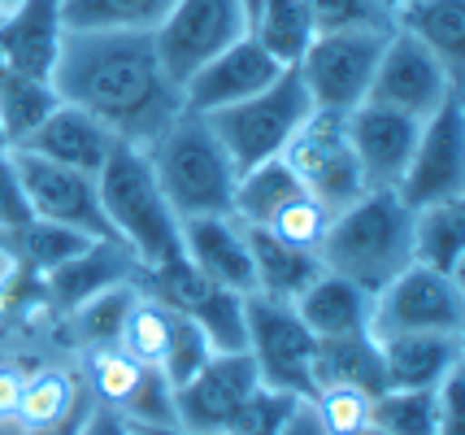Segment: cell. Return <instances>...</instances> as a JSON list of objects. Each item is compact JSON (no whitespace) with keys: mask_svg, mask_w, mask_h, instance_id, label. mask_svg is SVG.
Listing matches in <instances>:
<instances>
[{"mask_svg":"<svg viewBox=\"0 0 465 435\" xmlns=\"http://www.w3.org/2000/svg\"><path fill=\"white\" fill-rule=\"evenodd\" d=\"M396 26L422 40L452 74L465 70V0H418L396 18Z\"/></svg>","mask_w":465,"mask_h":435,"instance_id":"obj_29","label":"cell"},{"mask_svg":"<svg viewBox=\"0 0 465 435\" xmlns=\"http://www.w3.org/2000/svg\"><path fill=\"white\" fill-rule=\"evenodd\" d=\"M292 310L301 313L313 340H335V335H361L370 331V313H374V296L361 292L352 279L322 270L309 288L292 301Z\"/></svg>","mask_w":465,"mask_h":435,"instance_id":"obj_25","label":"cell"},{"mask_svg":"<svg viewBox=\"0 0 465 435\" xmlns=\"http://www.w3.org/2000/svg\"><path fill=\"white\" fill-rule=\"evenodd\" d=\"M257 388H262V374L252 366L248 349L213 352L183 388H174V431L226 435Z\"/></svg>","mask_w":465,"mask_h":435,"instance_id":"obj_13","label":"cell"},{"mask_svg":"<svg viewBox=\"0 0 465 435\" xmlns=\"http://www.w3.org/2000/svg\"><path fill=\"white\" fill-rule=\"evenodd\" d=\"M140 292V279L135 283H114V288L87 296L83 305H74L70 313H61V331L70 335L79 352L87 349H114L122 335V322H126V310Z\"/></svg>","mask_w":465,"mask_h":435,"instance_id":"obj_30","label":"cell"},{"mask_svg":"<svg viewBox=\"0 0 465 435\" xmlns=\"http://www.w3.org/2000/svg\"><path fill=\"white\" fill-rule=\"evenodd\" d=\"M379 5H383L387 22H391V26H396V18H401V14H405V9H413V5H418V0H379Z\"/></svg>","mask_w":465,"mask_h":435,"instance_id":"obj_47","label":"cell"},{"mask_svg":"<svg viewBox=\"0 0 465 435\" xmlns=\"http://www.w3.org/2000/svg\"><path fill=\"white\" fill-rule=\"evenodd\" d=\"M287 170L301 179V187L322 201L326 209H344L348 201H357L365 192L361 170H357V157L348 148L344 135V114H322L313 109L304 126L287 140L283 148Z\"/></svg>","mask_w":465,"mask_h":435,"instance_id":"obj_14","label":"cell"},{"mask_svg":"<svg viewBox=\"0 0 465 435\" xmlns=\"http://www.w3.org/2000/svg\"><path fill=\"white\" fill-rule=\"evenodd\" d=\"M461 392H465V379L461 371L448 379L440 388V414H435V435H465V410H461Z\"/></svg>","mask_w":465,"mask_h":435,"instance_id":"obj_43","label":"cell"},{"mask_svg":"<svg viewBox=\"0 0 465 435\" xmlns=\"http://www.w3.org/2000/svg\"><path fill=\"white\" fill-rule=\"evenodd\" d=\"M101 209L109 218L114 240L135 252L143 270L170 266L183 257V218L170 209L157 174L140 144H114L109 162L96 170Z\"/></svg>","mask_w":465,"mask_h":435,"instance_id":"obj_3","label":"cell"},{"mask_svg":"<svg viewBox=\"0 0 465 435\" xmlns=\"http://www.w3.org/2000/svg\"><path fill=\"white\" fill-rule=\"evenodd\" d=\"M135 435H174V431H135Z\"/></svg>","mask_w":465,"mask_h":435,"instance_id":"obj_52","label":"cell"},{"mask_svg":"<svg viewBox=\"0 0 465 435\" xmlns=\"http://www.w3.org/2000/svg\"><path fill=\"white\" fill-rule=\"evenodd\" d=\"M74 435H135V427L122 422L118 414L101 410V405H87V414H83V422H79V431Z\"/></svg>","mask_w":465,"mask_h":435,"instance_id":"obj_46","label":"cell"},{"mask_svg":"<svg viewBox=\"0 0 465 435\" xmlns=\"http://www.w3.org/2000/svg\"><path fill=\"white\" fill-rule=\"evenodd\" d=\"M418 131L422 123L409 118L401 109H387V104L361 101L357 109L344 114V135L348 148L357 157V170H361L365 187H401L409 170V157H413V144H418Z\"/></svg>","mask_w":465,"mask_h":435,"instance_id":"obj_17","label":"cell"},{"mask_svg":"<svg viewBox=\"0 0 465 435\" xmlns=\"http://www.w3.org/2000/svg\"><path fill=\"white\" fill-rule=\"evenodd\" d=\"M209 357H213V344L204 340V331L196 322H187L179 313L174 318V335H170V349H165V361H162V374L170 379V388H183Z\"/></svg>","mask_w":465,"mask_h":435,"instance_id":"obj_39","label":"cell"},{"mask_svg":"<svg viewBox=\"0 0 465 435\" xmlns=\"http://www.w3.org/2000/svg\"><path fill=\"white\" fill-rule=\"evenodd\" d=\"M87 405L92 400H87L79 366L44 357V361H31V371H26L18 410H14V427L18 431H48V427H61V422L79 418Z\"/></svg>","mask_w":465,"mask_h":435,"instance_id":"obj_24","label":"cell"},{"mask_svg":"<svg viewBox=\"0 0 465 435\" xmlns=\"http://www.w3.org/2000/svg\"><path fill=\"white\" fill-rule=\"evenodd\" d=\"M135 279H143V266L135 262V252L126 249L122 240H92L74 262L40 274V288L61 318V313H70L74 305H83L87 296L114 288V283H135Z\"/></svg>","mask_w":465,"mask_h":435,"instance_id":"obj_21","label":"cell"},{"mask_svg":"<svg viewBox=\"0 0 465 435\" xmlns=\"http://www.w3.org/2000/svg\"><path fill=\"white\" fill-rule=\"evenodd\" d=\"M391 26L387 22H370V26H335V31H313L304 53L292 62L301 74L304 92L313 109L322 114H348L365 101L374 65L383 53Z\"/></svg>","mask_w":465,"mask_h":435,"instance_id":"obj_5","label":"cell"},{"mask_svg":"<svg viewBox=\"0 0 465 435\" xmlns=\"http://www.w3.org/2000/svg\"><path fill=\"white\" fill-rule=\"evenodd\" d=\"M348 435H387V431H379V427L370 422V427H361V431H348Z\"/></svg>","mask_w":465,"mask_h":435,"instance_id":"obj_49","label":"cell"},{"mask_svg":"<svg viewBox=\"0 0 465 435\" xmlns=\"http://www.w3.org/2000/svg\"><path fill=\"white\" fill-rule=\"evenodd\" d=\"M435 414H440V388L435 392L383 388L374 396L370 422L387 435H435Z\"/></svg>","mask_w":465,"mask_h":435,"instance_id":"obj_36","label":"cell"},{"mask_svg":"<svg viewBox=\"0 0 465 435\" xmlns=\"http://www.w3.org/2000/svg\"><path fill=\"white\" fill-rule=\"evenodd\" d=\"M313 31H335V26H370V22H387L379 0H301ZM391 26V22H387Z\"/></svg>","mask_w":465,"mask_h":435,"instance_id":"obj_40","label":"cell"},{"mask_svg":"<svg viewBox=\"0 0 465 435\" xmlns=\"http://www.w3.org/2000/svg\"><path fill=\"white\" fill-rule=\"evenodd\" d=\"M243 18H248V35L262 40L283 65L296 62L313 35V22L301 0H243Z\"/></svg>","mask_w":465,"mask_h":435,"instance_id":"obj_32","label":"cell"},{"mask_svg":"<svg viewBox=\"0 0 465 435\" xmlns=\"http://www.w3.org/2000/svg\"><path fill=\"white\" fill-rule=\"evenodd\" d=\"M53 87L122 144L148 148L183 114V87L165 74L153 31H65Z\"/></svg>","mask_w":465,"mask_h":435,"instance_id":"obj_1","label":"cell"},{"mask_svg":"<svg viewBox=\"0 0 465 435\" xmlns=\"http://www.w3.org/2000/svg\"><path fill=\"white\" fill-rule=\"evenodd\" d=\"M0 153H9V140H5V131H0Z\"/></svg>","mask_w":465,"mask_h":435,"instance_id":"obj_50","label":"cell"},{"mask_svg":"<svg viewBox=\"0 0 465 435\" xmlns=\"http://www.w3.org/2000/svg\"><path fill=\"white\" fill-rule=\"evenodd\" d=\"M304 187L301 179L287 170L283 157H270L262 166L252 170H240V179H235V196H231V213L240 218V222H257L265 227L287 201H296Z\"/></svg>","mask_w":465,"mask_h":435,"instance_id":"obj_31","label":"cell"},{"mask_svg":"<svg viewBox=\"0 0 465 435\" xmlns=\"http://www.w3.org/2000/svg\"><path fill=\"white\" fill-rule=\"evenodd\" d=\"M14 170H18L22 196L31 218L40 222H57V227H74L92 240H114L109 218L101 209V192H96V174H83V170L57 166L31 148H9Z\"/></svg>","mask_w":465,"mask_h":435,"instance_id":"obj_12","label":"cell"},{"mask_svg":"<svg viewBox=\"0 0 465 435\" xmlns=\"http://www.w3.org/2000/svg\"><path fill=\"white\" fill-rule=\"evenodd\" d=\"M331 213H335V209H326L322 201H313L309 192H301L296 201H287V205L265 222V231H274L292 249L318 252L326 240V227H331Z\"/></svg>","mask_w":465,"mask_h":435,"instance_id":"obj_37","label":"cell"},{"mask_svg":"<svg viewBox=\"0 0 465 435\" xmlns=\"http://www.w3.org/2000/svg\"><path fill=\"white\" fill-rule=\"evenodd\" d=\"M57 104H61V96L48 79H31V74L5 70V74H0V131H5L9 148L26 144L31 131H35Z\"/></svg>","mask_w":465,"mask_h":435,"instance_id":"obj_34","label":"cell"},{"mask_svg":"<svg viewBox=\"0 0 465 435\" xmlns=\"http://www.w3.org/2000/svg\"><path fill=\"white\" fill-rule=\"evenodd\" d=\"M5 9H9V5H5V0H0V18H5Z\"/></svg>","mask_w":465,"mask_h":435,"instance_id":"obj_53","label":"cell"},{"mask_svg":"<svg viewBox=\"0 0 465 435\" xmlns=\"http://www.w3.org/2000/svg\"><path fill=\"white\" fill-rule=\"evenodd\" d=\"M309 114H313V101L304 92L301 74L287 65L265 92L209 114V126H213L218 144L226 148L231 166L252 170L262 162H270V157H283L287 140L301 131Z\"/></svg>","mask_w":465,"mask_h":435,"instance_id":"obj_6","label":"cell"},{"mask_svg":"<svg viewBox=\"0 0 465 435\" xmlns=\"http://www.w3.org/2000/svg\"><path fill=\"white\" fill-rule=\"evenodd\" d=\"M18 274H22L18 252H14L9 240H0V340H5V327H9V292L18 283ZM0 352H9V349L0 344Z\"/></svg>","mask_w":465,"mask_h":435,"instance_id":"obj_44","label":"cell"},{"mask_svg":"<svg viewBox=\"0 0 465 435\" xmlns=\"http://www.w3.org/2000/svg\"><path fill=\"white\" fill-rule=\"evenodd\" d=\"M413 262L444 274H461L465 262V205L444 201V205L413 209Z\"/></svg>","mask_w":465,"mask_h":435,"instance_id":"obj_28","label":"cell"},{"mask_svg":"<svg viewBox=\"0 0 465 435\" xmlns=\"http://www.w3.org/2000/svg\"><path fill=\"white\" fill-rule=\"evenodd\" d=\"M31 371V357L18 352H0V427H14V410H18L22 383Z\"/></svg>","mask_w":465,"mask_h":435,"instance_id":"obj_42","label":"cell"},{"mask_svg":"<svg viewBox=\"0 0 465 435\" xmlns=\"http://www.w3.org/2000/svg\"><path fill=\"white\" fill-rule=\"evenodd\" d=\"M183 262L209 274L213 283L240 292H257L252 279V252H248V231L235 213H204V218H183Z\"/></svg>","mask_w":465,"mask_h":435,"instance_id":"obj_20","label":"cell"},{"mask_svg":"<svg viewBox=\"0 0 465 435\" xmlns=\"http://www.w3.org/2000/svg\"><path fill=\"white\" fill-rule=\"evenodd\" d=\"M31 222V209H26V196H22L18 170H14V157L0 153V240L14 244V235Z\"/></svg>","mask_w":465,"mask_h":435,"instance_id":"obj_41","label":"cell"},{"mask_svg":"<svg viewBox=\"0 0 465 435\" xmlns=\"http://www.w3.org/2000/svg\"><path fill=\"white\" fill-rule=\"evenodd\" d=\"M240 35H248L243 0H174V9L153 31V44L165 74L183 87L204 62H213Z\"/></svg>","mask_w":465,"mask_h":435,"instance_id":"obj_11","label":"cell"},{"mask_svg":"<svg viewBox=\"0 0 465 435\" xmlns=\"http://www.w3.org/2000/svg\"><path fill=\"white\" fill-rule=\"evenodd\" d=\"M87 244H92V235H83L74 227H57V222H40V218H31L14 235V252H18V262L31 274H48V270L74 262Z\"/></svg>","mask_w":465,"mask_h":435,"instance_id":"obj_35","label":"cell"},{"mask_svg":"<svg viewBox=\"0 0 465 435\" xmlns=\"http://www.w3.org/2000/svg\"><path fill=\"white\" fill-rule=\"evenodd\" d=\"M318 262L379 296L401 270L413 266V209L391 187H365L357 201L331 213Z\"/></svg>","mask_w":465,"mask_h":435,"instance_id":"obj_2","label":"cell"},{"mask_svg":"<svg viewBox=\"0 0 465 435\" xmlns=\"http://www.w3.org/2000/svg\"><path fill=\"white\" fill-rule=\"evenodd\" d=\"M83 414H87V410H83ZM83 414L70 418V422H61V427H48V431H18V435H74L79 431V422H83Z\"/></svg>","mask_w":465,"mask_h":435,"instance_id":"obj_48","label":"cell"},{"mask_svg":"<svg viewBox=\"0 0 465 435\" xmlns=\"http://www.w3.org/2000/svg\"><path fill=\"white\" fill-rule=\"evenodd\" d=\"M153 296H162L174 313H183L187 322H196L204 340L213 344V352H235L243 349V296L240 292L213 283L209 274L192 266V262H170V266L143 270L140 279Z\"/></svg>","mask_w":465,"mask_h":435,"instance_id":"obj_16","label":"cell"},{"mask_svg":"<svg viewBox=\"0 0 465 435\" xmlns=\"http://www.w3.org/2000/svg\"><path fill=\"white\" fill-rule=\"evenodd\" d=\"M452 96H461V74H452L422 40H413L409 31L391 26L379 65H374V79L365 101L387 104V109H401L409 118L426 123L440 104H448Z\"/></svg>","mask_w":465,"mask_h":435,"instance_id":"obj_9","label":"cell"},{"mask_svg":"<svg viewBox=\"0 0 465 435\" xmlns=\"http://www.w3.org/2000/svg\"><path fill=\"white\" fill-rule=\"evenodd\" d=\"M5 5H14V0H5Z\"/></svg>","mask_w":465,"mask_h":435,"instance_id":"obj_55","label":"cell"},{"mask_svg":"<svg viewBox=\"0 0 465 435\" xmlns=\"http://www.w3.org/2000/svg\"><path fill=\"white\" fill-rule=\"evenodd\" d=\"M83 357V388L87 400L101 405L135 431H174V388L157 366H143L114 344V349H87Z\"/></svg>","mask_w":465,"mask_h":435,"instance_id":"obj_8","label":"cell"},{"mask_svg":"<svg viewBox=\"0 0 465 435\" xmlns=\"http://www.w3.org/2000/svg\"><path fill=\"white\" fill-rule=\"evenodd\" d=\"M114 144H118V135H114L109 126H101L92 114H83L79 104L61 101L57 109L31 131V140L18 148H31V153H40V157L57 162V166L96 174V170L109 162Z\"/></svg>","mask_w":465,"mask_h":435,"instance_id":"obj_23","label":"cell"},{"mask_svg":"<svg viewBox=\"0 0 465 435\" xmlns=\"http://www.w3.org/2000/svg\"><path fill=\"white\" fill-rule=\"evenodd\" d=\"M344 383V388H361V392L379 396L387 388L383 374V352L379 340L370 331L361 335H335V340H318L313 349V392Z\"/></svg>","mask_w":465,"mask_h":435,"instance_id":"obj_27","label":"cell"},{"mask_svg":"<svg viewBox=\"0 0 465 435\" xmlns=\"http://www.w3.org/2000/svg\"><path fill=\"white\" fill-rule=\"evenodd\" d=\"M61 44H65V18L61 0H14L0 18V57L14 74L48 79L57 70Z\"/></svg>","mask_w":465,"mask_h":435,"instance_id":"obj_19","label":"cell"},{"mask_svg":"<svg viewBox=\"0 0 465 435\" xmlns=\"http://www.w3.org/2000/svg\"><path fill=\"white\" fill-rule=\"evenodd\" d=\"M143 153H148V166H153L165 201H170V209L179 218L231 213V196H235L240 170L231 166V157L218 144V135H213L204 114L183 109Z\"/></svg>","mask_w":465,"mask_h":435,"instance_id":"obj_4","label":"cell"},{"mask_svg":"<svg viewBox=\"0 0 465 435\" xmlns=\"http://www.w3.org/2000/svg\"><path fill=\"white\" fill-rule=\"evenodd\" d=\"M248 231V252H252V279H257V292L262 296H274V301H296L318 274H322V262L318 252H304L283 244L274 231L257 227V222H243Z\"/></svg>","mask_w":465,"mask_h":435,"instance_id":"obj_26","label":"cell"},{"mask_svg":"<svg viewBox=\"0 0 465 435\" xmlns=\"http://www.w3.org/2000/svg\"><path fill=\"white\" fill-rule=\"evenodd\" d=\"M309 400H313V414H318V422H322L326 435H348V431H361V427H370L374 396L361 392V388L331 383V388H318Z\"/></svg>","mask_w":465,"mask_h":435,"instance_id":"obj_38","label":"cell"},{"mask_svg":"<svg viewBox=\"0 0 465 435\" xmlns=\"http://www.w3.org/2000/svg\"><path fill=\"white\" fill-rule=\"evenodd\" d=\"M5 70H9V65H5V57H0V74H5Z\"/></svg>","mask_w":465,"mask_h":435,"instance_id":"obj_54","label":"cell"},{"mask_svg":"<svg viewBox=\"0 0 465 435\" xmlns=\"http://www.w3.org/2000/svg\"><path fill=\"white\" fill-rule=\"evenodd\" d=\"M379 352H383L387 388H413V392L444 388L465 361L461 335H452V331L383 335V340H379Z\"/></svg>","mask_w":465,"mask_h":435,"instance_id":"obj_22","label":"cell"},{"mask_svg":"<svg viewBox=\"0 0 465 435\" xmlns=\"http://www.w3.org/2000/svg\"><path fill=\"white\" fill-rule=\"evenodd\" d=\"M243 349H248L265 388L313 396V349H318V340L309 335L301 313L287 301H274L262 292L243 296Z\"/></svg>","mask_w":465,"mask_h":435,"instance_id":"obj_7","label":"cell"},{"mask_svg":"<svg viewBox=\"0 0 465 435\" xmlns=\"http://www.w3.org/2000/svg\"><path fill=\"white\" fill-rule=\"evenodd\" d=\"M0 435H18V427H0Z\"/></svg>","mask_w":465,"mask_h":435,"instance_id":"obj_51","label":"cell"},{"mask_svg":"<svg viewBox=\"0 0 465 435\" xmlns=\"http://www.w3.org/2000/svg\"><path fill=\"white\" fill-rule=\"evenodd\" d=\"M274 435H326L318 414H313V400H309V396H296V400L287 405V414L279 418Z\"/></svg>","mask_w":465,"mask_h":435,"instance_id":"obj_45","label":"cell"},{"mask_svg":"<svg viewBox=\"0 0 465 435\" xmlns=\"http://www.w3.org/2000/svg\"><path fill=\"white\" fill-rule=\"evenodd\" d=\"M287 65L265 48L262 40L252 35H240V40L223 48L213 62H204L187 84H183V109L192 114H218L226 104H240L248 96H257L265 87L283 74Z\"/></svg>","mask_w":465,"mask_h":435,"instance_id":"obj_18","label":"cell"},{"mask_svg":"<svg viewBox=\"0 0 465 435\" xmlns=\"http://www.w3.org/2000/svg\"><path fill=\"white\" fill-rule=\"evenodd\" d=\"M465 292L461 274H444L430 266H405L379 296L370 313V335H405V331H452L461 335Z\"/></svg>","mask_w":465,"mask_h":435,"instance_id":"obj_10","label":"cell"},{"mask_svg":"<svg viewBox=\"0 0 465 435\" xmlns=\"http://www.w3.org/2000/svg\"><path fill=\"white\" fill-rule=\"evenodd\" d=\"M401 201L409 209L465 201V126H461V96L440 104L418 131V144L401 179Z\"/></svg>","mask_w":465,"mask_h":435,"instance_id":"obj_15","label":"cell"},{"mask_svg":"<svg viewBox=\"0 0 465 435\" xmlns=\"http://www.w3.org/2000/svg\"><path fill=\"white\" fill-rule=\"evenodd\" d=\"M174 0H61L65 31H157Z\"/></svg>","mask_w":465,"mask_h":435,"instance_id":"obj_33","label":"cell"}]
</instances>
